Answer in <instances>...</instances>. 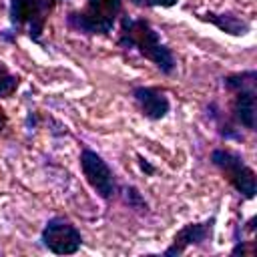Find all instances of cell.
I'll use <instances>...</instances> for the list:
<instances>
[{
  "label": "cell",
  "mask_w": 257,
  "mask_h": 257,
  "mask_svg": "<svg viewBox=\"0 0 257 257\" xmlns=\"http://www.w3.org/2000/svg\"><path fill=\"white\" fill-rule=\"evenodd\" d=\"M116 44L124 50H137L141 56L151 60L163 74H173L177 68L173 50L161 40L159 32L151 26L147 18H133L128 14H120Z\"/></svg>",
  "instance_id": "obj_1"
},
{
  "label": "cell",
  "mask_w": 257,
  "mask_h": 257,
  "mask_svg": "<svg viewBox=\"0 0 257 257\" xmlns=\"http://www.w3.org/2000/svg\"><path fill=\"white\" fill-rule=\"evenodd\" d=\"M122 14V0H84L80 10H70L64 18L68 30L82 36H108Z\"/></svg>",
  "instance_id": "obj_2"
},
{
  "label": "cell",
  "mask_w": 257,
  "mask_h": 257,
  "mask_svg": "<svg viewBox=\"0 0 257 257\" xmlns=\"http://www.w3.org/2000/svg\"><path fill=\"white\" fill-rule=\"evenodd\" d=\"M255 84H257V70L249 68L243 72H231L223 78V88L231 92V122L255 131Z\"/></svg>",
  "instance_id": "obj_3"
},
{
  "label": "cell",
  "mask_w": 257,
  "mask_h": 257,
  "mask_svg": "<svg viewBox=\"0 0 257 257\" xmlns=\"http://www.w3.org/2000/svg\"><path fill=\"white\" fill-rule=\"evenodd\" d=\"M64 0H10L8 18L14 32L26 30L32 42H40L54 8Z\"/></svg>",
  "instance_id": "obj_4"
},
{
  "label": "cell",
  "mask_w": 257,
  "mask_h": 257,
  "mask_svg": "<svg viewBox=\"0 0 257 257\" xmlns=\"http://www.w3.org/2000/svg\"><path fill=\"white\" fill-rule=\"evenodd\" d=\"M211 163L221 171L225 181L245 199H253L257 193L255 171L245 163V159L231 149H215L211 153Z\"/></svg>",
  "instance_id": "obj_5"
},
{
  "label": "cell",
  "mask_w": 257,
  "mask_h": 257,
  "mask_svg": "<svg viewBox=\"0 0 257 257\" xmlns=\"http://www.w3.org/2000/svg\"><path fill=\"white\" fill-rule=\"evenodd\" d=\"M78 165L82 171L84 181L90 185V189L106 203H110L116 193H118V183H116V175L110 169V165L92 149L84 147L80 151L78 157Z\"/></svg>",
  "instance_id": "obj_6"
},
{
  "label": "cell",
  "mask_w": 257,
  "mask_h": 257,
  "mask_svg": "<svg viewBox=\"0 0 257 257\" xmlns=\"http://www.w3.org/2000/svg\"><path fill=\"white\" fill-rule=\"evenodd\" d=\"M40 243L54 255H74L82 247V233L68 217L54 215L44 223Z\"/></svg>",
  "instance_id": "obj_7"
},
{
  "label": "cell",
  "mask_w": 257,
  "mask_h": 257,
  "mask_svg": "<svg viewBox=\"0 0 257 257\" xmlns=\"http://www.w3.org/2000/svg\"><path fill=\"white\" fill-rule=\"evenodd\" d=\"M215 217H209L205 221H197V223H187L183 225L175 235L171 245L163 251V255L167 257H179L183 255L189 247H201L205 243H211L213 233H215Z\"/></svg>",
  "instance_id": "obj_8"
},
{
  "label": "cell",
  "mask_w": 257,
  "mask_h": 257,
  "mask_svg": "<svg viewBox=\"0 0 257 257\" xmlns=\"http://www.w3.org/2000/svg\"><path fill=\"white\" fill-rule=\"evenodd\" d=\"M133 98H135L141 114L149 120H161L171 110L169 94L159 86H135Z\"/></svg>",
  "instance_id": "obj_9"
},
{
  "label": "cell",
  "mask_w": 257,
  "mask_h": 257,
  "mask_svg": "<svg viewBox=\"0 0 257 257\" xmlns=\"http://www.w3.org/2000/svg\"><path fill=\"white\" fill-rule=\"evenodd\" d=\"M201 18L211 22L221 32L231 34V36H245L251 30V22L239 14H233V12H207Z\"/></svg>",
  "instance_id": "obj_10"
},
{
  "label": "cell",
  "mask_w": 257,
  "mask_h": 257,
  "mask_svg": "<svg viewBox=\"0 0 257 257\" xmlns=\"http://www.w3.org/2000/svg\"><path fill=\"white\" fill-rule=\"evenodd\" d=\"M122 193V201L128 209L137 211V213H149V203L145 201V197L141 195V191L135 185H126L122 189H118Z\"/></svg>",
  "instance_id": "obj_11"
},
{
  "label": "cell",
  "mask_w": 257,
  "mask_h": 257,
  "mask_svg": "<svg viewBox=\"0 0 257 257\" xmlns=\"http://www.w3.org/2000/svg\"><path fill=\"white\" fill-rule=\"evenodd\" d=\"M20 86V76L10 72L8 66L0 60V98H10Z\"/></svg>",
  "instance_id": "obj_12"
},
{
  "label": "cell",
  "mask_w": 257,
  "mask_h": 257,
  "mask_svg": "<svg viewBox=\"0 0 257 257\" xmlns=\"http://www.w3.org/2000/svg\"><path fill=\"white\" fill-rule=\"evenodd\" d=\"M137 159H139V167H141V171H143L145 175H155V173H157V169H155L143 155H137Z\"/></svg>",
  "instance_id": "obj_13"
},
{
  "label": "cell",
  "mask_w": 257,
  "mask_h": 257,
  "mask_svg": "<svg viewBox=\"0 0 257 257\" xmlns=\"http://www.w3.org/2000/svg\"><path fill=\"white\" fill-rule=\"evenodd\" d=\"M179 0H151V8L153 6H161V8H171V6H175Z\"/></svg>",
  "instance_id": "obj_14"
},
{
  "label": "cell",
  "mask_w": 257,
  "mask_h": 257,
  "mask_svg": "<svg viewBox=\"0 0 257 257\" xmlns=\"http://www.w3.org/2000/svg\"><path fill=\"white\" fill-rule=\"evenodd\" d=\"M6 124H8V114H6V110H4L2 106H0V135L4 133Z\"/></svg>",
  "instance_id": "obj_15"
},
{
  "label": "cell",
  "mask_w": 257,
  "mask_h": 257,
  "mask_svg": "<svg viewBox=\"0 0 257 257\" xmlns=\"http://www.w3.org/2000/svg\"><path fill=\"white\" fill-rule=\"evenodd\" d=\"M128 2L135 6H141V8H151V0H128Z\"/></svg>",
  "instance_id": "obj_16"
}]
</instances>
